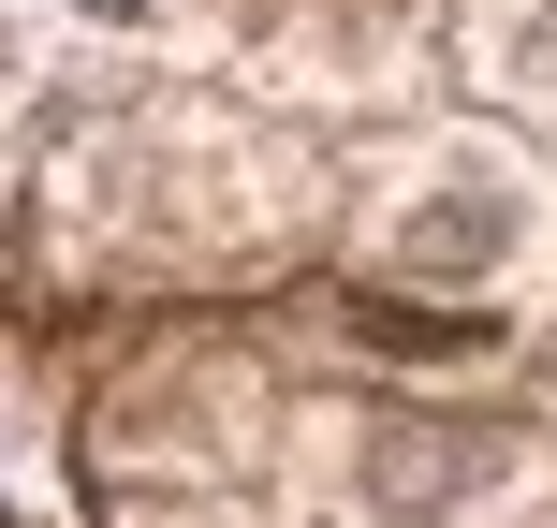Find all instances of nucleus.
I'll return each mask as SVG.
<instances>
[{"mask_svg":"<svg viewBox=\"0 0 557 528\" xmlns=\"http://www.w3.org/2000/svg\"><path fill=\"white\" fill-rule=\"evenodd\" d=\"M382 250H396V279H499L513 250H529V192H513L499 162H441L425 192H396V221H382Z\"/></svg>","mask_w":557,"mask_h":528,"instance_id":"f257e3e1","label":"nucleus"},{"mask_svg":"<svg viewBox=\"0 0 557 528\" xmlns=\"http://www.w3.org/2000/svg\"><path fill=\"white\" fill-rule=\"evenodd\" d=\"M484 484H513V441H499V426L425 412V426H382V441H367V500H382V514H411V528L484 514Z\"/></svg>","mask_w":557,"mask_h":528,"instance_id":"f03ea898","label":"nucleus"},{"mask_svg":"<svg viewBox=\"0 0 557 528\" xmlns=\"http://www.w3.org/2000/svg\"><path fill=\"white\" fill-rule=\"evenodd\" d=\"M513 74L557 103V0H529V15H513Z\"/></svg>","mask_w":557,"mask_h":528,"instance_id":"7ed1b4c3","label":"nucleus"},{"mask_svg":"<svg viewBox=\"0 0 557 528\" xmlns=\"http://www.w3.org/2000/svg\"><path fill=\"white\" fill-rule=\"evenodd\" d=\"M59 15H88V29H147L162 0H59Z\"/></svg>","mask_w":557,"mask_h":528,"instance_id":"20e7f679","label":"nucleus"}]
</instances>
